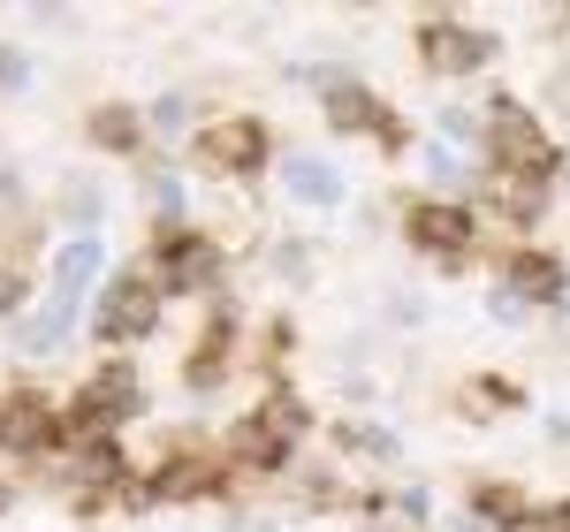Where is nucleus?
Here are the masks:
<instances>
[{"mask_svg":"<svg viewBox=\"0 0 570 532\" xmlns=\"http://www.w3.org/2000/svg\"><path fill=\"white\" fill-rule=\"evenodd\" d=\"M487 145H494L502 176H548V168H556V145L540 130V115L518 107V99H494V107H487Z\"/></svg>","mask_w":570,"mask_h":532,"instance_id":"obj_1","label":"nucleus"},{"mask_svg":"<svg viewBox=\"0 0 570 532\" xmlns=\"http://www.w3.org/2000/svg\"><path fill=\"white\" fill-rule=\"evenodd\" d=\"M99 327V343H137V335H153L160 327V282H145V274H115L107 289H99V312H91Z\"/></svg>","mask_w":570,"mask_h":532,"instance_id":"obj_2","label":"nucleus"},{"mask_svg":"<svg viewBox=\"0 0 570 532\" xmlns=\"http://www.w3.org/2000/svg\"><path fill=\"white\" fill-rule=\"evenodd\" d=\"M297 434H305V403L289 388H266L259 411L236 426V456L244 464H282V449H297Z\"/></svg>","mask_w":570,"mask_h":532,"instance_id":"obj_3","label":"nucleus"},{"mask_svg":"<svg viewBox=\"0 0 570 532\" xmlns=\"http://www.w3.org/2000/svg\"><path fill=\"white\" fill-rule=\"evenodd\" d=\"M419 53H426L434 77H472L487 53H494V39H487V31H464V23H449V16H434V23H419Z\"/></svg>","mask_w":570,"mask_h":532,"instance_id":"obj_4","label":"nucleus"},{"mask_svg":"<svg viewBox=\"0 0 570 532\" xmlns=\"http://www.w3.org/2000/svg\"><path fill=\"white\" fill-rule=\"evenodd\" d=\"M198 160H206V168H220V176H252V168L266 160V122H252V115L214 122V130L198 137Z\"/></svg>","mask_w":570,"mask_h":532,"instance_id":"obj_5","label":"nucleus"},{"mask_svg":"<svg viewBox=\"0 0 570 532\" xmlns=\"http://www.w3.org/2000/svg\"><path fill=\"white\" fill-rule=\"evenodd\" d=\"M130 411H137V373L115 357V365H99V373L85 381L77 426H85V434H107V426H115V418H130Z\"/></svg>","mask_w":570,"mask_h":532,"instance_id":"obj_6","label":"nucleus"},{"mask_svg":"<svg viewBox=\"0 0 570 532\" xmlns=\"http://www.w3.org/2000/svg\"><path fill=\"white\" fill-rule=\"evenodd\" d=\"M411 244L441 252V259H464L472 252V206H441V198L411 206Z\"/></svg>","mask_w":570,"mask_h":532,"instance_id":"obj_7","label":"nucleus"},{"mask_svg":"<svg viewBox=\"0 0 570 532\" xmlns=\"http://www.w3.org/2000/svg\"><path fill=\"white\" fill-rule=\"evenodd\" d=\"M214 244L206 236H160V289H176V297H190V289H214Z\"/></svg>","mask_w":570,"mask_h":532,"instance_id":"obj_8","label":"nucleus"},{"mask_svg":"<svg viewBox=\"0 0 570 532\" xmlns=\"http://www.w3.org/2000/svg\"><path fill=\"white\" fill-rule=\"evenodd\" d=\"M61 442V418H53V403L39 396H8L0 403V449H23V456H39V449Z\"/></svg>","mask_w":570,"mask_h":532,"instance_id":"obj_9","label":"nucleus"},{"mask_svg":"<svg viewBox=\"0 0 570 532\" xmlns=\"http://www.w3.org/2000/svg\"><path fill=\"white\" fill-rule=\"evenodd\" d=\"M327 122L335 130H381V145H403V122L381 115L373 91H357V85H327Z\"/></svg>","mask_w":570,"mask_h":532,"instance_id":"obj_10","label":"nucleus"},{"mask_svg":"<svg viewBox=\"0 0 570 532\" xmlns=\"http://www.w3.org/2000/svg\"><path fill=\"white\" fill-rule=\"evenodd\" d=\"M99 244H91V236H77V244H61V252H53V297H61V305H77V297H85L91 289V274H99Z\"/></svg>","mask_w":570,"mask_h":532,"instance_id":"obj_11","label":"nucleus"},{"mask_svg":"<svg viewBox=\"0 0 570 532\" xmlns=\"http://www.w3.org/2000/svg\"><path fill=\"white\" fill-rule=\"evenodd\" d=\"M510 289L532 297V305H556V297H563V266L548 259V252H518V259H510Z\"/></svg>","mask_w":570,"mask_h":532,"instance_id":"obj_12","label":"nucleus"},{"mask_svg":"<svg viewBox=\"0 0 570 532\" xmlns=\"http://www.w3.org/2000/svg\"><path fill=\"white\" fill-rule=\"evenodd\" d=\"M289 198H297V206H343L335 160H289Z\"/></svg>","mask_w":570,"mask_h":532,"instance_id":"obj_13","label":"nucleus"},{"mask_svg":"<svg viewBox=\"0 0 570 532\" xmlns=\"http://www.w3.org/2000/svg\"><path fill=\"white\" fill-rule=\"evenodd\" d=\"M69 319H77V305H61V297H46L31 319H23V351L46 357V351H61L69 343Z\"/></svg>","mask_w":570,"mask_h":532,"instance_id":"obj_14","label":"nucleus"},{"mask_svg":"<svg viewBox=\"0 0 570 532\" xmlns=\"http://www.w3.org/2000/svg\"><path fill=\"white\" fill-rule=\"evenodd\" d=\"M214 464H206V456H168V464H160V480H153V494H176V502H190V494H214Z\"/></svg>","mask_w":570,"mask_h":532,"instance_id":"obj_15","label":"nucleus"},{"mask_svg":"<svg viewBox=\"0 0 570 532\" xmlns=\"http://www.w3.org/2000/svg\"><path fill=\"white\" fill-rule=\"evenodd\" d=\"M472 510H480L487 525H532V502L518 487H502V480H487V487H472Z\"/></svg>","mask_w":570,"mask_h":532,"instance_id":"obj_16","label":"nucleus"},{"mask_svg":"<svg viewBox=\"0 0 570 532\" xmlns=\"http://www.w3.org/2000/svg\"><path fill=\"white\" fill-rule=\"evenodd\" d=\"M228 343H236V319L220 312L214 327H206V351L190 357V388H214V381H220V357H228Z\"/></svg>","mask_w":570,"mask_h":532,"instance_id":"obj_17","label":"nucleus"},{"mask_svg":"<svg viewBox=\"0 0 570 532\" xmlns=\"http://www.w3.org/2000/svg\"><path fill=\"white\" fill-rule=\"evenodd\" d=\"M137 130L145 122H137L130 107H99L91 115V145H107V152H137Z\"/></svg>","mask_w":570,"mask_h":532,"instance_id":"obj_18","label":"nucleus"},{"mask_svg":"<svg viewBox=\"0 0 570 532\" xmlns=\"http://www.w3.org/2000/svg\"><path fill=\"white\" fill-rule=\"evenodd\" d=\"M494 198H502V214H510V221H532V214H540V176H502Z\"/></svg>","mask_w":570,"mask_h":532,"instance_id":"obj_19","label":"nucleus"},{"mask_svg":"<svg viewBox=\"0 0 570 532\" xmlns=\"http://www.w3.org/2000/svg\"><path fill=\"white\" fill-rule=\"evenodd\" d=\"M510 403H518L510 381H472V411H510Z\"/></svg>","mask_w":570,"mask_h":532,"instance_id":"obj_20","label":"nucleus"},{"mask_svg":"<svg viewBox=\"0 0 570 532\" xmlns=\"http://www.w3.org/2000/svg\"><path fill=\"white\" fill-rule=\"evenodd\" d=\"M145 190H153V206H183V183L168 168H145Z\"/></svg>","mask_w":570,"mask_h":532,"instance_id":"obj_21","label":"nucleus"},{"mask_svg":"<svg viewBox=\"0 0 570 532\" xmlns=\"http://www.w3.org/2000/svg\"><path fill=\"white\" fill-rule=\"evenodd\" d=\"M23 305V266H0V312Z\"/></svg>","mask_w":570,"mask_h":532,"instance_id":"obj_22","label":"nucleus"},{"mask_svg":"<svg viewBox=\"0 0 570 532\" xmlns=\"http://www.w3.org/2000/svg\"><path fill=\"white\" fill-rule=\"evenodd\" d=\"M351 449H365V456H395V434H381V426H365V434H351Z\"/></svg>","mask_w":570,"mask_h":532,"instance_id":"obj_23","label":"nucleus"},{"mask_svg":"<svg viewBox=\"0 0 570 532\" xmlns=\"http://www.w3.org/2000/svg\"><path fill=\"white\" fill-rule=\"evenodd\" d=\"M153 122H160V130H183V122H190V107H183L176 91H168V99H160V107H153Z\"/></svg>","mask_w":570,"mask_h":532,"instance_id":"obj_24","label":"nucleus"},{"mask_svg":"<svg viewBox=\"0 0 570 532\" xmlns=\"http://www.w3.org/2000/svg\"><path fill=\"white\" fill-rule=\"evenodd\" d=\"M395 510L411 518V525H426V487H411V494H395Z\"/></svg>","mask_w":570,"mask_h":532,"instance_id":"obj_25","label":"nucleus"},{"mask_svg":"<svg viewBox=\"0 0 570 532\" xmlns=\"http://www.w3.org/2000/svg\"><path fill=\"white\" fill-rule=\"evenodd\" d=\"M16 77H23V61H16V53L0 46V85H16Z\"/></svg>","mask_w":570,"mask_h":532,"instance_id":"obj_26","label":"nucleus"},{"mask_svg":"<svg viewBox=\"0 0 570 532\" xmlns=\"http://www.w3.org/2000/svg\"><path fill=\"white\" fill-rule=\"evenodd\" d=\"M8 502H16V494H8V487H0V510H8Z\"/></svg>","mask_w":570,"mask_h":532,"instance_id":"obj_27","label":"nucleus"}]
</instances>
